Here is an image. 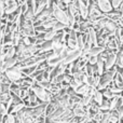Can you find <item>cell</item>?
<instances>
[{
  "label": "cell",
  "mask_w": 123,
  "mask_h": 123,
  "mask_svg": "<svg viewBox=\"0 0 123 123\" xmlns=\"http://www.w3.org/2000/svg\"><path fill=\"white\" fill-rule=\"evenodd\" d=\"M103 93H104L105 98H107V99H109V100H111L113 97H115V96H117V95H115L113 93H111V91L108 89V87H107L106 90H104V91H103Z\"/></svg>",
  "instance_id": "obj_22"
},
{
  "label": "cell",
  "mask_w": 123,
  "mask_h": 123,
  "mask_svg": "<svg viewBox=\"0 0 123 123\" xmlns=\"http://www.w3.org/2000/svg\"><path fill=\"white\" fill-rule=\"evenodd\" d=\"M4 74H6V77H8V78L10 79L12 82H17V81H19V80H22V79L25 78V76H24L22 69H21V68H18L17 66L8 69L6 72H4Z\"/></svg>",
  "instance_id": "obj_2"
},
{
  "label": "cell",
  "mask_w": 123,
  "mask_h": 123,
  "mask_svg": "<svg viewBox=\"0 0 123 123\" xmlns=\"http://www.w3.org/2000/svg\"><path fill=\"white\" fill-rule=\"evenodd\" d=\"M118 53L117 52H111L109 54L108 58L105 62V66H106V70H109L111 68H113L115 66H117V62H118Z\"/></svg>",
  "instance_id": "obj_7"
},
{
  "label": "cell",
  "mask_w": 123,
  "mask_h": 123,
  "mask_svg": "<svg viewBox=\"0 0 123 123\" xmlns=\"http://www.w3.org/2000/svg\"><path fill=\"white\" fill-rule=\"evenodd\" d=\"M17 63H18V60H17L16 56L12 57V58H6L3 63H1V74L6 72V70L10 69V68L15 67V66L17 65Z\"/></svg>",
  "instance_id": "obj_6"
},
{
  "label": "cell",
  "mask_w": 123,
  "mask_h": 123,
  "mask_svg": "<svg viewBox=\"0 0 123 123\" xmlns=\"http://www.w3.org/2000/svg\"><path fill=\"white\" fill-rule=\"evenodd\" d=\"M106 50L105 47H102V45H93V47L90 49L89 51V55H94V56H99L103 52Z\"/></svg>",
  "instance_id": "obj_12"
},
{
  "label": "cell",
  "mask_w": 123,
  "mask_h": 123,
  "mask_svg": "<svg viewBox=\"0 0 123 123\" xmlns=\"http://www.w3.org/2000/svg\"><path fill=\"white\" fill-rule=\"evenodd\" d=\"M96 68H97V74H99V76H103V74H105V71H106V66H105V62L103 61H98L97 64H96Z\"/></svg>",
  "instance_id": "obj_17"
},
{
  "label": "cell",
  "mask_w": 123,
  "mask_h": 123,
  "mask_svg": "<svg viewBox=\"0 0 123 123\" xmlns=\"http://www.w3.org/2000/svg\"><path fill=\"white\" fill-rule=\"evenodd\" d=\"M97 6L104 14H108L115 10L111 3V0H97Z\"/></svg>",
  "instance_id": "obj_4"
},
{
  "label": "cell",
  "mask_w": 123,
  "mask_h": 123,
  "mask_svg": "<svg viewBox=\"0 0 123 123\" xmlns=\"http://www.w3.org/2000/svg\"><path fill=\"white\" fill-rule=\"evenodd\" d=\"M25 77H31L35 72L37 71V66H31V67H25L22 69Z\"/></svg>",
  "instance_id": "obj_16"
},
{
  "label": "cell",
  "mask_w": 123,
  "mask_h": 123,
  "mask_svg": "<svg viewBox=\"0 0 123 123\" xmlns=\"http://www.w3.org/2000/svg\"><path fill=\"white\" fill-rule=\"evenodd\" d=\"M31 90H32V92L36 94L37 97L39 98V100L42 103H50V102H52V99L54 98V95L49 91V90L42 87L37 82L31 86Z\"/></svg>",
  "instance_id": "obj_1"
},
{
  "label": "cell",
  "mask_w": 123,
  "mask_h": 123,
  "mask_svg": "<svg viewBox=\"0 0 123 123\" xmlns=\"http://www.w3.org/2000/svg\"><path fill=\"white\" fill-rule=\"evenodd\" d=\"M91 89H92V86H90V85H87V84H85V83H83L81 86H79L78 89L76 90V93L78 94V95H80V96H87V95H90V92H91ZM92 96V95H91Z\"/></svg>",
  "instance_id": "obj_10"
},
{
  "label": "cell",
  "mask_w": 123,
  "mask_h": 123,
  "mask_svg": "<svg viewBox=\"0 0 123 123\" xmlns=\"http://www.w3.org/2000/svg\"><path fill=\"white\" fill-rule=\"evenodd\" d=\"M78 49L81 51L85 49V37L84 34H82V32L78 34Z\"/></svg>",
  "instance_id": "obj_15"
},
{
  "label": "cell",
  "mask_w": 123,
  "mask_h": 123,
  "mask_svg": "<svg viewBox=\"0 0 123 123\" xmlns=\"http://www.w3.org/2000/svg\"><path fill=\"white\" fill-rule=\"evenodd\" d=\"M13 97V95L11 94V92H6V93H1L0 94V100L3 104H8V102Z\"/></svg>",
  "instance_id": "obj_19"
},
{
  "label": "cell",
  "mask_w": 123,
  "mask_h": 123,
  "mask_svg": "<svg viewBox=\"0 0 123 123\" xmlns=\"http://www.w3.org/2000/svg\"><path fill=\"white\" fill-rule=\"evenodd\" d=\"M72 111H74V115L79 118H86V116H87V109L85 108L81 103L76 105V106L72 108Z\"/></svg>",
  "instance_id": "obj_8"
},
{
  "label": "cell",
  "mask_w": 123,
  "mask_h": 123,
  "mask_svg": "<svg viewBox=\"0 0 123 123\" xmlns=\"http://www.w3.org/2000/svg\"><path fill=\"white\" fill-rule=\"evenodd\" d=\"M81 55H82V51H81V50H79V49L78 50H74V51H70L69 54H68V55L63 60L62 64H65V65L72 64V63H74V62L78 61L79 58L81 57Z\"/></svg>",
  "instance_id": "obj_3"
},
{
  "label": "cell",
  "mask_w": 123,
  "mask_h": 123,
  "mask_svg": "<svg viewBox=\"0 0 123 123\" xmlns=\"http://www.w3.org/2000/svg\"><path fill=\"white\" fill-rule=\"evenodd\" d=\"M93 100L96 103V104H98L100 106V105L104 103V100H105V96H104L103 91L97 90V91H96V93L93 95Z\"/></svg>",
  "instance_id": "obj_13"
},
{
  "label": "cell",
  "mask_w": 123,
  "mask_h": 123,
  "mask_svg": "<svg viewBox=\"0 0 123 123\" xmlns=\"http://www.w3.org/2000/svg\"><path fill=\"white\" fill-rule=\"evenodd\" d=\"M54 50V42L53 40L52 41H44L42 44L39 47V53L43 54V53H47V52L50 51H53Z\"/></svg>",
  "instance_id": "obj_9"
},
{
  "label": "cell",
  "mask_w": 123,
  "mask_h": 123,
  "mask_svg": "<svg viewBox=\"0 0 123 123\" xmlns=\"http://www.w3.org/2000/svg\"><path fill=\"white\" fill-rule=\"evenodd\" d=\"M56 35H57V32H56L55 30L49 29L43 34V38H44L45 41H52V40H54V38L56 37Z\"/></svg>",
  "instance_id": "obj_14"
},
{
  "label": "cell",
  "mask_w": 123,
  "mask_h": 123,
  "mask_svg": "<svg viewBox=\"0 0 123 123\" xmlns=\"http://www.w3.org/2000/svg\"><path fill=\"white\" fill-rule=\"evenodd\" d=\"M77 4H78V10L82 19H87L89 18V13H90L89 6L83 0H77Z\"/></svg>",
  "instance_id": "obj_5"
},
{
  "label": "cell",
  "mask_w": 123,
  "mask_h": 123,
  "mask_svg": "<svg viewBox=\"0 0 123 123\" xmlns=\"http://www.w3.org/2000/svg\"><path fill=\"white\" fill-rule=\"evenodd\" d=\"M0 87H1V93H6V92H10L11 84H1V83H0Z\"/></svg>",
  "instance_id": "obj_24"
},
{
  "label": "cell",
  "mask_w": 123,
  "mask_h": 123,
  "mask_svg": "<svg viewBox=\"0 0 123 123\" xmlns=\"http://www.w3.org/2000/svg\"><path fill=\"white\" fill-rule=\"evenodd\" d=\"M100 110L102 111H110V100L105 98L104 103L100 105Z\"/></svg>",
  "instance_id": "obj_21"
},
{
  "label": "cell",
  "mask_w": 123,
  "mask_h": 123,
  "mask_svg": "<svg viewBox=\"0 0 123 123\" xmlns=\"http://www.w3.org/2000/svg\"><path fill=\"white\" fill-rule=\"evenodd\" d=\"M4 121H6V123H17L16 115L8 113L6 116H4Z\"/></svg>",
  "instance_id": "obj_20"
},
{
  "label": "cell",
  "mask_w": 123,
  "mask_h": 123,
  "mask_svg": "<svg viewBox=\"0 0 123 123\" xmlns=\"http://www.w3.org/2000/svg\"><path fill=\"white\" fill-rule=\"evenodd\" d=\"M26 108V105L24 102L22 103H18V104H14L12 105V107L10 108V110H9V113H13V115H17L18 112H21L23 109Z\"/></svg>",
  "instance_id": "obj_11"
},
{
  "label": "cell",
  "mask_w": 123,
  "mask_h": 123,
  "mask_svg": "<svg viewBox=\"0 0 123 123\" xmlns=\"http://www.w3.org/2000/svg\"><path fill=\"white\" fill-rule=\"evenodd\" d=\"M113 83H115L117 86L123 87V77H122V74L120 71H118L117 74H116L115 79H113Z\"/></svg>",
  "instance_id": "obj_18"
},
{
  "label": "cell",
  "mask_w": 123,
  "mask_h": 123,
  "mask_svg": "<svg viewBox=\"0 0 123 123\" xmlns=\"http://www.w3.org/2000/svg\"><path fill=\"white\" fill-rule=\"evenodd\" d=\"M119 11H120V12H121V14H122V16H123V3L121 4V6H120V8H119Z\"/></svg>",
  "instance_id": "obj_25"
},
{
  "label": "cell",
  "mask_w": 123,
  "mask_h": 123,
  "mask_svg": "<svg viewBox=\"0 0 123 123\" xmlns=\"http://www.w3.org/2000/svg\"><path fill=\"white\" fill-rule=\"evenodd\" d=\"M98 61H99V58H98V56L89 55V57H87V63H89L90 65H96Z\"/></svg>",
  "instance_id": "obj_23"
}]
</instances>
